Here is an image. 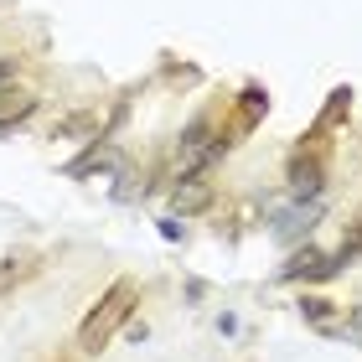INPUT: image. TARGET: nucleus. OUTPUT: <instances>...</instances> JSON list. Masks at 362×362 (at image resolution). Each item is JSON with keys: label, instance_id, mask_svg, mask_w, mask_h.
Here are the masks:
<instances>
[{"label": "nucleus", "instance_id": "11", "mask_svg": "<svg viewBox=\"0 0 362 362\" xmlns=\"http://www.w3.org/2000/svg\"><path fill=\"white\" fill-rule=\"evenodd\" d=\"M37 274V259L31 254H11V259H0V295H6L11 285H21V279Z\"/></svg>", "mask_w": 362, "mask_h": 362}, {"label": "nucleus", "instance_id": "2", "mask_svg": "<svg viewBox=\"0 0 362 362\" xmlns=\"http://www.w3.org/2000/svg\"><path fill=\"white\" fill-rule=\"evenodd\" d=\"M316 218H321V197H310V202L290 197V207L274 212V228H269V233H274L279 243H300L310 228H316Z\"/></svg>", "mask_w": 362, "mask_h": 362}, {"label": "nucleus", "instance_id": "14", "mask_svg": "<svg viewBox=\"0 0 362 362\" xmlns=\"http://www.w3.org/2000/svg\"><path fill=\"white\" fill-rule=\"evenodd\" d=\"M16 83V57H0V88Z\"/></svg>", "mask_w": 362, "mask_h": 362}, {"label": "nucleus", "instance_id": "15", "mask_svg": "<svg viewBox=\"0 0 362 362\" xmlns=\"http://www.w3.org/2000/svg\"><path fill=\"white\" fill-rule=\"evenodd\" d=\"M341 332H347V337H357V341H362V305H357V310H352V316H347V326H341Z\"/></svg>", "mask_w": 362, "mask_h": 362}, {"label": "nucleus", "instance_id": "1", "mask_svg": "<svg viewBox=\"0 0 362 362\" xmlns=\"http://www.w3.org/2000/svg\"><path fill=\"white\" fill-rule=\"evenodd\" d=\"M135 300H140V290H135V279H114V285L93 300V310L83 321H78V352H88V357H98L109 347L114 337H119V326L129 321V310H135Z\"/></svg>", "mask_w": 362, "mask_h": 362}, {"label": "nucleus", "instance_id": "13", "mask_svg": "<svg viewBox=\"0 0 362 362\" xmlns=\"http://www.w3.org/2000/svg\"><path fill=\"white\" fill-rule=\"evenodd\" d=\"M160 238H166V243H176V238H181V223H176V212H171V218H160Z\"/></svg>", "mask_w": 362, "mask_h": 362}, {"label": "nucleus", "instance_id": "8", "mask_svg": "<svg viewBox=\"0 0 362 362\" xmlns=\"http://www.w3.org/2000/svg\"><path fill=\"white\" fill-rule=\"evenodd\" d=\"M264 114H269V93L259 88V83H249V88L238 93V135H249V129L264 119Z\"/></svg>", "mask_w": 362, "mask_h": 362}, {"label": "nucleus", "instance_id": "9", "mask_svg": "<svg viewBox=\"0 0 362 362\" xmlns=\"http://www.w3.org/2000/svg\"><path fill=\"white\" fill-rule=\"evenodd\" d=\"M109 166H114V145L104 135H93V145L68 166V176H93V171H109Z\"/></svg>", "mask_w": 362, "mask_h": 362}, {"label": "nucleus", "instance_id": "5", "mask_svg": "<svg viewBox=\"0 0 362 362\" xmlns=\"http://www.w3.org/2000/svg\"><path fill=\"white\" fill-rule=\"evenodd\" d=\"M171 207H176V218H197V212H207V207H212V181L181 176L176 192H171Z\"/></svg>", "mask_w": 362, "mask_h": 362}, {"label": "nucleus", "instance_id": "3", "mask_svg": "<svg viewBox=\"0 0 362 362\" xmlns=\"http://www.w3.org/2000/svg\"><path fill=\"white\" fill-rule=\"evenodd\" d=\"M285 181H290V197H300V202H310V197H321V187H326V160L321 156H310L305 145L290 156V171H285Z\"/></svg>", "mask_w": 362, "mask_h": 362}, {"label": "nucleus", "instance_id": "10", "mask_svg": "<svg viewBox=\"0 0 362 362\" xmlns=\"http://www.w3.org/2000/svg\"><path fill=\"white\" fill-rule=\"evenodd\" d=\"M300 316L316 326V332H341V321H337L332 300H321V295H305V300H300Z\"/></svg>", "mask_w": 362, "mask_h": 362}, {"label": "nucleus", "instance_id": "4", "mask_svg": "<svg viewBox=\"0 0 362 362\" xmlns=\"http://www.w3.org/2000/svg\"><path fill=\"white\" fill-rule=\"evenodd\" d=\"M332 274H341V264H337L332 254L310 249V243H305V249H295V254H290V264L279 269V279H290V285H300V279L310 285V279H332Z\"/></svg>", "mask_w": 362, "mask_h": 362}, {"label": "nucleus", "instance_id": "7", "mask_svg": "<svg viewBox=\"0 0 362 362\" xmlns=\"http://www.w3.org/2000/svg\"><path fill=\"white\" fill-rule=\"evenodd\" d=\"M347 114H352V88L341 83V88H332V93H326V109L316 114V129H310V140H316V135H326V129H337L341 119H347Z\"/></svg>", "mask_w": 362, "mask_h": 362}, {"label": "nucleus", "instance_id": "12", "mask_svg": "<svg viewBox=\"0 0 362 362\" xmlns=\"http://www.w3.org/2000/svg\"><path fill=\"white\" fill-rule=\"evenodd\" d=\"M332 259H337L341 269H347V264H357V259H362V212L352 218V228H347V233H341V249H337Z\"/></svg>", "mask_w": 362, "mask_h": 362}, {"label": "nucleus", "instance_id": "6", "mask_svg": "<svg viewBox=\"0 0 362 362\" xmlns=\"http://www.w3.org/2000/svg\"><path fill=\"white\" fill-rule=\"evenodd\" d=\"M31 114H37V93L31 88H0V135H11L16 124H26Z\"/></svg>", "mask_w": 362, "mask_h": 362}]
</instances>
